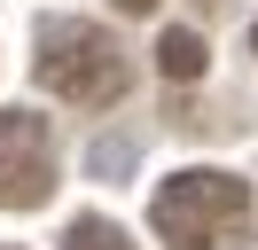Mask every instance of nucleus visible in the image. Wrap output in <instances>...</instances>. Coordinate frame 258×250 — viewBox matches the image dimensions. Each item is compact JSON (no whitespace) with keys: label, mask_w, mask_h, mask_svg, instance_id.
<instances>
[{"label":"nucleus","mask_w":258,"mask_h":250,"mask_svg":"<svg viewBox=\"0 0 258 250\" xmlns=\"http://www.w3.org/2000/svg\"><path fill=\"white\" fill-rule=\"evenodd\" d=\"M149 219H157V234L172 250H242L258 203L235 172H172L157 188V203H149Z\"/></svg>","instance_id":"f257e3e1"},{"label":"nucleus","mask_w":258,"mask_h":250,"mask_svg":"<svg viewBox=\"0 0 258 250\" xmlns=\"http://www.w3.org/2000/svg\"><path fill=\"white\" fill-rule=\"evenodd\" d=\"M125 55L102 24H39V86L71 109H110L125 94Z\"/></svg>","instance_id":"f03ea898"},{"label":"nucleus","mask_w":258,"mask_h":250,"mask_svg":"<svg viewBox=\"0 0 258 250\" xmlns=\"http://www.w3.org/2000/svg\"><path fill=\"white\" fill-rule=\"evenodd\" d=\"M55 196V141L32 109H0V211H32Z\"/></svg>","instance_id":"7ed1b4c3"},{"label":"nucleus","mask_w":258,"mask_h":250,"mask_svg":"<svg viewBox=\"0 0 258 250\" xmlns=\"http://www.w3.org/2000/svg\"><path fill=\"white\" fill-rule=\"evenodd\" d=\"M204 62H211L204 31H164V39H157V71L164 78H204Z\"/></svg>","instance_id":"20e7f679"},{"label":"nucleus","mask_w":258,"mask_h":250,"mask_svg":"<svg viewBox=\"0 0 258 250\" xmlns=\"http://www.w3.org/2000/svg\"><path fill=\"white\" fill-rule=\"evenodd\" d=\"M63 250H133V242L110 227V219H71V227H63Z\"/></svg>","instance_id":"39448f33"},{"label":"nucleus","mask_w":258,"mask_h":250,"mask_svg":"<svg viewBox=\"0 0 258 250\" xmlns=\"http://www.w3.org/2000/svg\"><path fill=\"white\" fill-rule=\"evenodd\" d=\"M110 8H117V16H149L157 0H110Z\"/></svg>","instance_id":"423d86ee"},{"label":"nucleus","mask_w":258,"mask_h":250,"mask_svg":"<svg viewBox=\"0 0 258 250\" xmlns=\"http://www.w3.org/2000/svg\"><path fill=\"white\" fill-rule=\"evenodd\" d=\"M250 47H258V24H250Z\"/></svg>","instance_id":"0eeeda50"}]
</instances>
